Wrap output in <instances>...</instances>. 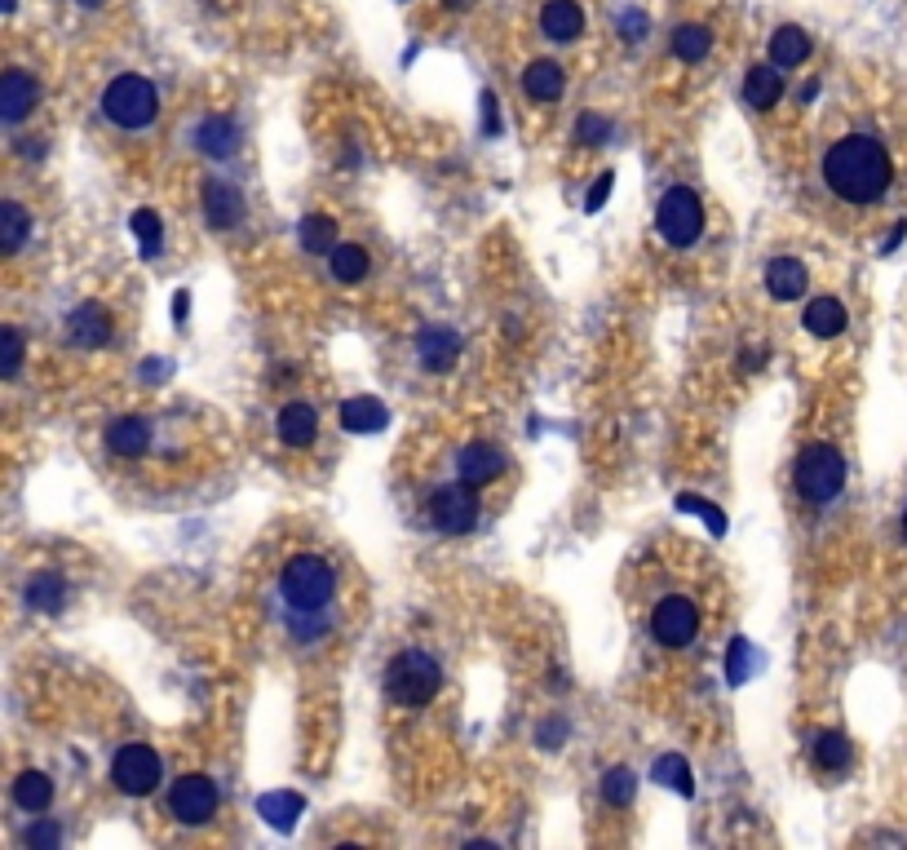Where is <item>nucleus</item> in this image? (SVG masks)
<instances>
[{
	"label": "nucleus",
	"mask_w": 907,
	"mask_h": 850,
	"mask_svg": "<svg viewBox=\"0 0 907 850\" xmlns=\"http://www.w3.org/2000/svg\"><path fill=\"white\" fill-rule=\"evenodd\" d=\"M823 177L828 186L841 195L846 205H872L890 190L894 182V164L885 156V147L868 134H850L828 147L823 156Z\"/></svg>",
	"instance_id": "1"
},
{
	"label": "nucleus",
	"mask_w": 907,
	"mask_h": 850,
	"mask_svg": "<svg viewBox=\"0 0 907 850\" xmlns=\"http://www.w3.org/2000/svg\"><path fill=\"white\" fill-rule=\"evenodd\" d=\"M333 590H337V576L333 567L323 563L319 554H297L284 563V576H279V594L284 603L297 612V616H314L333 603Z\"/></svg>",
	"instance_id": "2"
},
{
	"label": "nucleus",
	"mask_w": 907,
	"mask_h": 850,
	"mask_svg": "<svg viewBox=\"0 0 907 850\" xmlns=\"http://www.w3.org/2000/svg\"><path fill=\"white\" fill-rule=\"evenodd\" d=\"M443 687V674H438V661L425 656V651H399V656L390 661V669H385V691H390V700L408 704V709H421L438 695Z\"/></svg>",
	"instance_id": "3"
},
{
	"label": "nucleus",
	"mask_w": 907,
	"mask_h": 850,
	"mask_svg": "<svg viewBox=\"0 0 907 850\" xmlns=\"http://www.w3.org/2000/svg\"><path fill=\"white\" fill-rule=\"evenodd\" d=\"M102 115L120 128H147L160 115V98L156 85L142 76H115L102 94Z\"/></svg>",
	"instance_id": "4"
},
{
	"label": "nucleus",
	"mask_w": 907,
	"mask_h": 850,
	"mask_svg": "<svg viewBox=\"0 0 907 850\" xmlns=\"http://www.w3.org/2000/svg\"><path fill=\"white\" fill-rule=\"evenodd\" d=\"M841 488H846V461H841V452L828 443L806 447L797 461V492L815 505H828L832 496H841Z\"/></svg>",
	"instance_id": "5"
},
{
	"label": "nucleus",
	"mask_w": 907,
	"mask_h": 850,
	"mask_svg": "<svg viewBox=\"0 0 907 850\" xmlns=\"http://www.w3.org/2000/svg\"><path fill=\"white\" fill-rule=\"evenodd\" d=\"M656 226H660V235H664L673 248H691V244L704 235V205H699V195L686 190V186H673L664 200H660Z\"/></svg>",
	"instance_id": "6"
},
{
	"label": "nucleus",
	"mask_w": 907,
	"mask_h": 850,
	"mask_svg": "<svg viewBox=\"0 0 907 850\" xmlns=\"http://www.w3.org/2000/svg\"><path fill=\"white\" fill-rule=\"evenodd\" d=\"M430 518H434V528L443 537H465L474 532V522H479V496H474V483H447L430 496Z\"/></svg>",
	"instance_id": "7"
},
{
	"label": "nucleus",
	"mask_w": 907,
	"mask_h": 850,
	"mask_svg": "<svg viewBox=\"0 0 907 850\" xmlns=\"http://www.w3.org/2000/svg\"><path fill=\"white\" fill-rule=\"evenodd\" d=\"M111 779H115V789L128 793V798H147L156 793V784H160V753L151 744H124L111 762Z\"/></svg>",
	"instance_id": "8"
},
{
	"label": "nucleus",
	"mask_w": 907,
	"mask_h": 850,
	"mask_svg": "<svg viewBox=\"0 0 907 850\" xmlns=\"http://www.w3.org/2000/svg\"><path fill=\"white\" fill-rule=\"evenodd\" d=\"M169 811L182 824H209L218 815V789L209 775H182L169 793Z\"/></svg>",
	"instance_id": "9"
},
{
	"label": "nucleus",
	"mask_w": 907,
	"mask_h": 850,
	"mask_svg": "<svg viewBox=\"0 0 907 850\" xmlns=\"http://www.w3.org/2000/svg\"><path fill=\"white\" fill-rule=\"evenodd\" d=\"M651 633H656L664 646H686V642L699 633V612H695V603L682 599V594L660 599L656 612H651Z\"/></svg>",
	"instance_id": "10"
},
{
	"label": "nucleus",
	"mask_w": 907,
	"mask_h": 850,
	"mask_svg": "<svg viewBox=\"0 0 907 850\" xmlns=\"http://www.w3.org/2000/svg\"><path fill=\"white\" fill-rule=\"evenodd\" d=\"M67 342L80 346V350H98L111 342V315L98 306V301H85L67 315Z\"/></svg>",
	"instance_id": "11"
},
{
	"label": "nucleus",
	"mask_w": 907,
	"mask_h": 850,
	"mask_svg": "<svg viewBox=\"0 0 907 850\" xmlns=\"http://www.w3.org/2000/svg\"><path fill=\"white\" fill-rule=\"evenodd\" d=\"M541 32L558 45H571L585 36V10L575 5V0H545V10H541Z\"/></svg>",
	"instance_id": "12"
},
{
	"label": "nucleus",
	"mask_w": 907,
	"mask_h": 850,
	"mask_svg": "<svg viewBox=\"0 0 907 850\" xmlns=\"http://www.w3.org/2000/svg\"><path fill=\"white\" fill-rule=\"evenodd\" d=\"M500 470H505V452L492 447V443H465L461 456H457V475H461L465 483H474V488L492 483Z\"/></svg>",
	"instance_id": "13"
},
{
	"label": "nucleus",
	"mask_w": 907,
	"mask_h": 850,
	"mask_svg": "<svg viewBox=\"0 0 907 850\" xmlns=\"http://www.w3.org/2000/svg\"><path fill=\"white\" fill-rule=\"evenodd\" d=\"M36 98H40V89H36V81H32L23 67L5 72V81H0V120H5V124H18V120L36 107Z\"/></svg>",
	"instance_id": "14"
},
{
	"label": "nucleus",
	"mask_w": 907,
	"mask_h": 850,
	"mask_svg": "<svg viewBox=\"0 0 907 850\" xmlns=\"http://www.w3.org/2000/svg\"><path fill=\"white\" fill-rule=\"evenodd\" d=\"M239 213H244V195L231 186V182H209L204 186V222L213 226V231H231L235 222H239Z\"/></svg>",
	"instance_id": "15"
},
{
	"label": "nucleus",
	"mask_w": 907,
	"mask_h": 850,
	"mask_svg": "<svg viewBox=\"0 0 907 850\" xmlns=\"http://www.w3.org/2000/svg\"><path fill=\"white\" fill-rule=\"evenodd\" d=\"M784 98V67H774V62H761L744 76V102L757 107V111H770L774 102Z\"/></svg>",
	"instance_id": "16"
},
{
	"label": "nucleus",
	"mask_w": 907,
	"mask_h": 850,
	"mask_svg": "<svg viewBox=\"0 0 907 850\" xmlns=\"http://www.w3.org/2000/svg\"><path fill=\"white\" fill-rule=\"evenodd\" d=\"M107 447L115 456H142L151 447V421L142 417H120L107 426Z\"/></svg>",
	"instance_id": "17"
},
{
	"label": "nucleus",
	"mask_w": 907,
	"mask_h": 850,
	"mask_svg": "<svg viewBox=\"0 0 907 850\" xmlns=\"http://www.w3.org/2000/svg\"><path fill=\"white\" fill-rule=\"evenodd\" d=\"M806 284H810V275H806L802 261H793V257H774L766 267V288H770V297H780V301L802 297Z\"/></svg>",
	"instance_id": "18"
},
{
	"label": "nucleus",
	"mask_w": 907,
	"mask_h": 850,
	"mask_svg": "<svg viewBox=\"0 0 907 850\" xmlns=\"http://www.w3.org/2000/svg\"><path fill=\"white\" fill-rule=\"evenodd\" d=\"M417 350H421V368L443 372V368H451V359L461 355V337L451 333V329H425L417 337Z\"/></svg>",
	"instance_id": "19"
},
{
	"label": "nucleus",
	"mask_w": 907,
	"mask_h": 850,
	"mask_svg": "<svg viewBox=\"0 0 907 850\" xmlns=\"http://www.w3.org/2000/svg\"><path fill=\"white\" fill-rule=\"evenodd\" d=\"M275 426H279V439L288 447H310L314 434H319V417H314L310 404H284V412H279Z\"/></svg>",
	"instance_id": "20"
},
{
	"label": "nucleus",
	"mask_w": 907,
	"mask_h": 850,
	"mask_svg": "<svg viewBox=\"0 0 907 850\" xmlns=\"http://www.w3.org/2000/svg\"><path fill=\"white\" fill-rule=\"evenodd\" d=\"M385 421H390V412H385V404L372 399V395H359V399H346L341 404V426L350 434H376Z\"/></svg>",
	"instance_id": "21"
},
{
	"label": "nucleus",
	"mask_w": 907,
	"mask_h": 850,
	"mask_svg": "<svg viewBox=\"0 0 907 850\" xmlns=\"http://www.w3.org/2000/svg\"><path fill=\"white\" fill-rule=\"evenodd\" d=\"M810 58V36L802 27H780L770 36V62L774 67H802V62Z\"/></svg>",
	"instance_id": "22"
},
{
	"label": "nucleus",
	"mask_w": 907,
	"mask_h": 850,
	"mask_svg": "<svg viewBox=\"0 0 907 850\" xmlns=\"http://www.w3.org/2000/svg\"><path fill=\"white\" fill-rule=\"evenodd\" d=\"M802 319H806V333H815V337H841V329H846V306L836 297H815Z\"/></svg>",
	"instance_id": "23"
},
{
	"label": "nucleus",
	"mask_w": 907,
	"mask_h": 850,
	"mask_svg": "<svg viewBox=\"0 0 907 850\" xmlns=\"http://www.w3.org/2000/svg\"><path fill=\"white\" fill-rule=\"evenodd\" d=\"M196 143H200V151L204 156H235V147H239V128H235V120H226V115H209L204 124H200V134H196Z\"/></svg>",
	"instance_id": "24"
},
{
	"label": "nucleus",
	"mask_w": 907,
	"mask_h": 850,
	"mask_svg": "<svg viewBox=\"0 0 907 850\" xmlns=\"http://www.w3.org/2000/svg\"><path fill=\"white\" fill-rule=\"evenodd\" d=\"M14 802H18L23 811L40 815V811L53 802V779H49L45 771H23V775L14 779Z\"/></svg>",
	"instance_id": "25"
},
{
	"label": "nucleus",
	"mask_w": 907,
	"mask_h": 850,
	"mask_svg": "<svg viewBox=\"0 0 907 850\" xmlns=\"http://www.w3.org/2000/svg\"><path fill=\"white\" fill-rule=\"evenodd\" d=\"M523 94L536 102H558L562 98V67L558 62H532L523 76Z\"/></svg>",
	"instance_id": "26"
},
{
	"label": "nucleus",
	"mask_w": 907,
	"mask_h": 850,
	"mask_svg": "<svg viewBox=\"0 0 907 850\" xmlns=\"http://www.w3.org/2000/svg\"><path fill=\"white\" fill-rule=\"evenodd\" d=\"M850 740L841 736V731H819L815 740H810V757H815V766H823V771H846L850 766Z\"/></svg>",
	"instance_id": "27"
},
{
	"label": "nucleus",
	"mask_w": 907,
	"mask_h": 850,
	"mask_svg": "<svg viewBox=\"0 0 907 850\" xmlns=\"http://www.w3.org/2000/svg\"><path fill=\"white\" fill-rule=\"evenodd\" d=\"M27 231H32V218H27L23 205H14V200L0 205V248H5V252H18V248L27 244Z\"/></svg>",
	"instance_id": "28"
},
{
	"label": "nucleus",
	"mask_w": 907,
	"mask_h": 850,
	"mask_svg": "<svg viewBox=\"0 0 907 850\" xmlns=\"http://www.w3.org/2000/svg\"><path fill=\"white\" fill-rule=\"evenodd\" d=\"M62 599H67V580H62L58 571H40L32 584H27V603L36 612H58Z\"/></svg>",
	"instance_id": "29"
},
{
	"label": "nucleus",
	"mask_w": 907,
	"mask_h": 850,
	"mask_svg": "<svg viewBox=\"0 0 907 850\" xmlns=\"http://www.w3.org/2000/svg\"><path fill=\"white\" fill-rule=\"evenodd\" d=\"M708 49H712V32H708V27L686 23V27L673 32V58H682V62H704Z\"/></svg>",
	"instance_id": "30"
},
{
	"label": "nucleus",
	"mask_w": 907,
	"mask_h": 850,
	"mask_svg": "<svg viewBox=\"0 0 907 850\" xmlns=\"http://www.w3.org/2000/svg\"><path fill=\"white\" fill-rule=\"evenodd\" d=\"M333 275H337L341 284H359V280L368 275V248H359V244H337V248H333Z\"/></svg>",
	"instance_id": "31"
},
{
	"label": "nucleus",
	"mask_w": 907,
	"mask_h": 850,
	"mask_svg": "<svg viewBox=\"0 0 907 850\" xmlns=\"http://www.w3.org/2000/svg\"><path fill=\"white\" fill-rule=\"evenodd\" d=\"M301 248H306V252H333V248H337V226H333V218L310 213V218L301 222Z\"/></svg>",
	"instance_id": "32"
},
{
	"label": "nucleus",
	"mask_w": 907,
	"mask_h": 850,
	"mask_svg": "<svg viewBox=\"0 0 907 850\" xmlns=\"http://www.w3.org/2000/svg\"><path fill=\"white\" fill-rule=\"evenodd\" d=\"M257 811H262L266 824H275V828H293L297 815H301V798L297 793H266L262 802H257Z\"/></svg>",
	"instance_id": "33"
},
{
	"label": "nucleus",
	"mask_w": 907,
	"mask_h": 850,
	"mask_svg": "<svg viewBox=\"0 0 907 850\" xmlns=\"http://www.w3.org/2000/svg\"><path fill=\"white\" fill-rule=\"evenodd\" d=\"M664 789H678L682 798H691L695 793V784H691V766L682 762V757H673V753H664L660 762H656V771H651Z\"/></svg>",
	"instance_id": "34"
},
{
	"label": "nucleus",
	"mask_w": 907,
	"mask_h": 850,
	"mask_svg": "<svg viewBox=\"0 0 907 850\" xmlns=\"http://www.w3.org/2000/svg\"><path fill=\"white\" fill-rule=\"evenodd\" d=\"M633 793H637L633 771H624V766L607 771V779H602V802H611V806H629V802H633Z\"/></svg>",
	"instance_id": "35"
},
{
	"label": "nucleus",
	"mask_w": 907,
	"mask_h": 850,
	"mask_svg": "<svg viewBox=\"0 0 907 850\" xmlns=\"http://www.w3.org/2000/svg\"><path fill=\"white\" fill-rule=\"evenodd\" d=\"M134 235H138V244H142V257H156V252H160L164 231H160V218H156L151 209H138V213H134Z\"/></svg>",
	"instance_id": "36"
},
{
	"label": "nucleus",
	"mask_w": 907,
	"mask_h": 850,
	"mask_svg": "<svg viewBox=\"0 0 907 850\" xmlns=\"http://www.w3.org/2000/svg\"><path fill=\"white\" fill-rule=\"evenodd\" d=\"M0 377H18V368H23V337H18V329H5V337H0Z\"/></svg>",
	"instance_id": "37"
},
{
	"label": "nucleus",
	"mask_w": 907,
	"mask_h": 850,
	"mask_svg": "<svg viewBox=\"0 0 907 850\" xmlns=\"http://www.w3.org/2000/svg\"><path fill=\"white\" fill-rule=\"evenodd\" d=\"M607 134H611V124L602 115H585V120H580V128H575V138L585 143V147H598Z\"/></svg>",
	"instance_id": "38"
},
{
	"label": "nucleus",
	"mask_w": 907,
	"mask_h": 850,
	"mask_svg": "<svg viewBox=\"0 0 907 850\" xmlns=\"http://www.w3.org/2000/svg\"><path fill=\"white\" fill-rule=\"evenodd\" d=\"M744 669H748V642H744V638H735V642H731V682H735V687L748 678Z\"/></svg>",
	"instance_id": "39"
},
{
	"label": "nucleus",
	"mask_w": 907,
	"mask_h": 850,
	"mask_svg": "<svg viewBox=\"0 0 907 850\" xmlns=\"http://www.w3.org/2000/svg\"><path fill=\"white\" fill-rule=\"evenodd\" d=\"M62 841V833L53 828V824H36L32 833H27V846H40V850H53Z\"/></svg>",
	"instance_id": "40"
},
{
	"label": "nucleus",
	"mask_w": 907,
	"mask_h": 850,
	"mask_svg": "<svg viewBox=\"0 0 907 850\" xmlns=\"http://www.w3.org/2000/svg\"><path fill=\"white\" fill-rule=\"evenodd\" d=\"M607 195H611V173H602V177L594 182V190H589V200H585V209H589V213H598V209L607 205Z\"/></svg>",
	"instance_id": "41"
},
{
	"label": "nucleus",
	"mask_w": 907,
	"mask_h": 850,
	"mask_svg": "<svg viewBox=\"0 0 907 850\" xmlns=\"http://www.w3.org/2000/svg\"><path fill=\"white\" fill-rule=\"evenodd\" d=\"M496 107H500V102H496L492 94H483V124H487V134H496V128H500V111H496Z\"/></svg>",
	"instance_id": "42"
},
{
	"label": "nucleus",
	"mask_w": 907,
	"mask_h": 850,
	"mask_svg": "<svg viewBox=\"0 0 907 850\" xmlns=\"http://www.w3.org/2000/svg\"><path fill=\"white\" fill-rule=\"evenodd\" d=\"M624 40H642V32H646V19L642 14H624Z\"/></svg>",
	"instance_id": "43"
},
{
	"label": "nucleus",
	"mask_w": 907,
	"mask_h": 850,
	"mask_svg": "<svg viewBox=\"0 0 907 850\" xmlns=\"http://www.w3.org/2000/svg\"><path fill=\"white\" fill-rule=\"evenodd\" d=\"M186 306H190V297L177 293V297H173V319H186Z\"/></svg>",
	"instance_id": "44"
},
{
	"label": "nucleus",
	"mask_w": 907,
	"mask_h": 850,
	"mask_svg": "<svg viewBox=\"0 0 907 850\" xmlns=\"http://www.w3.org/2000/svg\"><path fill=\"white\" fill-rule=\"evenodd\" d=\"M443 5H447V10H470L474 0H443Z\"/></svg>",
	"instance_id": "45"
},
{
	"label": "nucleus",
	"mask_w": 907,
	"mask_h": 850,
	"mask_svg": "<svg viewBox=\"0 0 907 850\" xmlns=\"http://www.w3.org/2000/svg\"><path fill=\"white\" fill-rule=\"evenodd\" d=\"M80 5H85V10H98V5H102V0H80Z\"/></svg>",
	"instance_id": "46"
},
{
	"label": "nucleus",
	"mask_w": 907,
	"mask_h": 850,
	"mask_svg": "<svg viewBox=\"0 0 907 850\" xmlns=\"http://www.w3.org/2000/svg\"><path fill=\"white\" fill-rule=\"evenodd\" d=\"M5 14H14V0H5Z\"/></svg>",
	"instance_id": "47"
},
{
	"label": "nucleus",
	"mask_w": 907,
	"mask_h": 850,
	"mask_svg": "<svg viewBox=\"0 0 907 850\" xmlns=\"http://www.w3.org/2000/svg\"><path fill=\"white\" fill-rule=\"evenodd\" d=\"M903 537H907V509H903Z\"/></svg>",
	"instance_id": "48"
}]
</instances>
